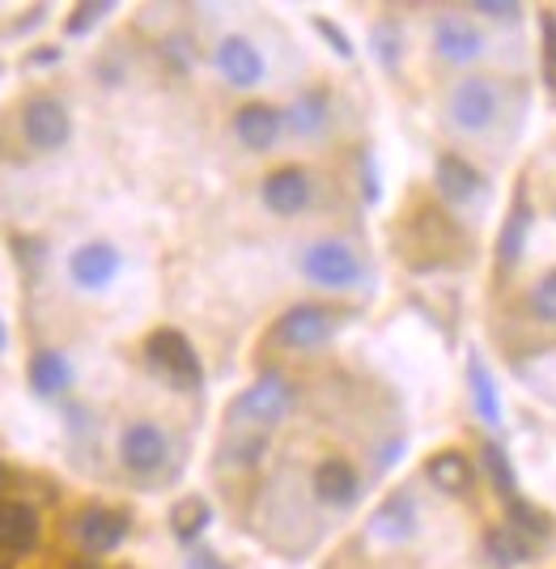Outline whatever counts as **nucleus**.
Here are the masks:
<instances>
[{
  "label": "nucleus",
  "mask_w": 556,
  "mask_h": 569,
  "mask_svg": "<svg viewBox=\"0 0 556 569\" xmlns=\"http://www.w3.org/2000/svg\"><path fill=\"white\" fill-rule=\"evenodd\" d=\"M209 519H213V510H209V501H200V498H183L170 510V527H174L179 540H195V536L209 527Z\"/></svg>",
  "instance_id": "5701e85b"
},
{
  "label": "nucleus",
  "mask_w": 556,
  "mask_h": 569,
  "mask_svg": "<svg viewBox=\"0 0 556 569\" xmlns=\"http://www.w3.org/2000/svg\"><path fill=\"white\" fill-rule=\"evenodd\" d=\"M527 234H532V204H527V196L518 191V200H514V209H509L506 226H502V238H497V260L506 263V268L523 260Z\"/></svg>",
  "instance_id": "a211bd4d"
},
{
  "label": "nucleus",
  "mask_w": 556,
  "mask_h": 569,
  "mask_svg": "<svg viewBox=\"0 0 556 569\" xmlns=\"http://www.w3.org/2000/svg\"><path fill=\"white\" fill-rule=\"evenodd\" d=\"M315 30H319V34H323V39H327V43H332V48L340 51V56H344V60L353 56V48H348V39H344V30H336V26H332V22H323V18H319V22H315Z\"/></svg>",
  "instance_id": "c756f323"
},
{
  "label": "nucleus",
  "mask_w": 556,
  "mask_h": 569,
  "mask_svg": "<svg viewBox=\"0 0 556 569\" xmlns=\"http://www.w3.org/2000/svg\"><path fill=\"white\" fill-rule=\"evenodd\" d=\"M509 519H514V531L518 536H535V540H548L553 536V519L544 510H535L532 501L514 498L509 501Z\"/></svg>",
  "instance_id": "b1692460"
},
{
  "label": "nucleus",
  "mask_w": 556,
  "mask_h": 569,
  "mask_svg": "<svg viewBox=\"0 0 556 569\" xmlns=\"http://www.w3.org/2000/svg\"><path fill=\"white\" fill-rule=\"evenodd\" d=\"M188 569H225V566H221V561L213 557V552H195L192 566H188Z\"/></svg>",
  "instance_id": "473e14b6"
},
{
  "label": "nucleus",
  "mask_w": 556,
  "mask_h": 569,
  "mask_svg": "<svg viewBox=\"0 0 556 569\" xmlns=\"http://www.w3.org/2000/svg\"><path fill=\"white\" fill-rule=\"evenodd\" d=\"M437 191L451 204H467V200L481 196V170L472 167V162H463V158H455V153H446V158H437Z\"/></svg>",
  "instance_id": "dca6fc26"
},
{
  "label": "nucleus",
  "mask_w": 556,
  "mask_h": 569,
  "mask_svg": "<svg viewBox=\"0 0 556 569\" xmlns=\"http://www.w3.org/2000/svg\"><path fill=\"white\" fill-rule=\"evenodd\" d=\"M302 272H306V281L323 284V289H348V284L362 281V260L353 256L348 242L323 238V242H315V247H306Z\"/></svg>",
  "instance_id": "20e7f679"
},
{
  "label": "nucleus",
  "mask_w": 556,
  "mask_h": 569,
  "mask_svg": "<svg viewBox=\"0 0 556 569\" xmlns=\"http://www.w3.org/2000/svg\"><path fill=\"white\" fill-rule=\"evenodd\" d=\"M323 116H327V98L306 94V98H297V102H293L290 123L297 128V132H319V128H323Z\"/></svg>",
  "instance_id": "a878e982"
},
{
  "label": "nucleus",
  "mask_w": 556,
  "mask_h": 569,
  "mask_svg": "<svg viewBox=\"0 0 556 569\" xmlns=\"http://www.w3.org/2000/svg\"><path fill=\"white\" fill-rule=\"evenodd\" d=\"M234 132H239V141L246 149H272V141L281 137V111H272L264 102H251V107H242L239 116H234Z\"/></svg>",
  "instance_id": "2eb2a0df"
},
{
  "label": "nucleus",
  "mask_w": 556,
  "mask_h": 569,
  "mask_svg": "<svg viewBox=\"0 0 556 569\" xmlns=\"http://www.w3.org/2000/svg\"><path fill=\"white\" fill-rule=\"evenodd\" d=\"M264 204L276 217L302 213V209L311 204V179H306V170H297V167L272 170L264 179Z\"/></svg>",
  "instance_id": "1a4fd4ad"
},
{
  "label": "nucleus",
  "mask_w": 556,
  "mask_h": 569,
  "mask_svg": "<svg viewBox=\"0 0 556 569\" xmlns=\"http://www.w3.org/2000/svg\"><path fill=\"white\" fill-rule=\"evenodd\" d=\"M69 382H73V366L64 361L60 353H34L30 361V387L39 391V396H60V391H69Z\"/></svg>",
  "instance_id": "6ab92c4d"
},
{
  "label": "nucleus",
  "mask_w": 556,
  "mask_h": 569,
  "mask_svg": "<svg viewBox=\"0 0 556 569\" xmlns=\"http://www.w3.org/2000/svg\"><path fill=\"white\" fill-rule=\"evenodd\" d=\"M336 332V315L323 307H293L281 323H276V340L290 345V349H315L327 336Z\"/></svg>",
  "instance_id": "423d86ee"
},
{
  "label": "nucleus",
  "mask_w": 556,
  "mask_h": 569,
  "mask_svg": "<svg viewBox=\"0 0 556 569\" xmlns=\"http://www.w3.org/2000/svg\"><path fill=\"white\" fill-rule=\"evenodd\" d=\"M502 116V90L488 77H467L451 90V119L463 132H488Z\"/></svg>",
  "instance_id": "7ed1b4c3"
},
{
  "label": "nucleus",
  "mask_w": 556,
  "mask_h": 569,
  "mask_svg": "<svg viewBox=\"0 0 556 569\" xmlns=\"http://www.w3.org/2000/svg\"><path fill=\"white\" fill-rule=\"evenodd\" d=\"M429 480H434L442 493H467L472 489V463L459 451H442L429 459Z\"/></svg>",
  "instance_id": "412c9836"
},
{
  "label": "nucleus",
  "mask_w": 556,
  "mask_h": 569,
  "mask_svg": "<svg viewBox=\"0 0 556 569\" xmlns=\"http://www.w3.org/2000/svg\"><path fill=\"white\" fill-rule=\"evenodd\" d=\"M484 468H488V476H493V485H497V493L506 501L518 498V480H514V468H509L506 451L497 447V442H488L484 447Z\"/></svg>",
  "instance_id": "393cba45"
},
{
  "label": "nucleus",
  "mask_w": 556,
  "mask_h": 569,
  "mask_svg": "<svg viewBox=\"0 0 556 569\" xmlns=\"http://www.w3.org/2000/svg\"><path fill=\"white\" fill-rule=\"evenodd\" d=\"M315 498L323 506H353V501L362 498V480L353 472V463H344V459H323L315 468Z\"/></svg>",
  "instance_id": "f8f14e48"
},
{
  "label": "nucleus",
  "mask_w": 556,
  "mask_h": 569,
  "mask_svg": "<svg viewBox=\"0 0 556 569\" xmlns=\"http://www.w3.org/2000/svg\"><path fill=\"white\" fill-rule=\"evenodd\" d=\"M69 268H73V281L81 289H102V284L115 281V272H120V251L111 242H85V247L73 251Z\"/></svg>",
  "instance_id": "9b49d317"
},
{
  "label": "nucleus",
  "mask_w": 556,
  "mask_h": 569,
  "mask_svg": "<svg viewBox=\"0 0 556 569\" xmlns=\"http://www.w3.org/2000/svg\"><path fill=\"white\" fill-rule=\"evenodd\" d=\"M22 128H26V141L34 149H60L69 141L73 123H69V111L55 102V98H30L22 111Z\"/></svg>",
  "instance_id": "39448f33"
},
{
  "label": "nucleus",
  "mask_w": 556,
  "mask_h": 569,
  "mask_svg": "<svg viewBox=\"0 0 556 569\" xmlns=\"http://www.w3.org/2000/svg\"><path fill=\"white\" fill-rule=\"evenodd\" d=\"M77 536H81V545L90 548V552H111V548L123 545V536H128V519H123L120 510H85L81 519H77Z\"/></svg>",
  "instance_id": "ddd939ff"
},
{
  "label": "nucleus",
  "mask_w": 556,
  "mask_h": 569,
  "mask_svg": "<svg viewBox=\"0 0 556 569\" xmlns=\"http://www.w3.org/2000/svg\"><path fill=\"white\" fill-rule=\"evenodd\" d=\"M218 69L230 86L251 90V86H260V81H264V56L251 48L246 39L230 34V39H221V48H218Z\"/></svg>",
  "instance_id": "9d476101"
},
{
  "label": "nucleus",
  "mask_w": 556,
  "mask_h": 569,
  "mask_svg": "<svg viewBox=\"0 0 556 569\" xmlns=\"http://www.w3.org/2000/svg\"><path fill=\"white\" fill-rule=\"evenodd\" d=\"M472 9L484 13V18H497V22H502V18H518V4H497V0H476Z\"/></svg>",
  "instance_id": "7c9ffc66"
},
{
  "label": "nucleus",
  "mask_w": 556,
  "mask_h": 569,
  "mask_svg": "<svg viewBox=\"0 0 556 569\" xmlns=\"http://www.w3.org/2000/svg\"><path fill=\"white\" fill-rule=\"evenodd\" d=\"M0 489H9V472L4 468H0Z\"/></svg>",
  "instance_id": "72a5a7b5"
},
{
  "label": "nucleus",
  "mask_w": 556,
  "mask_h": 569,
  "mask_svg": "<svg viewBox=\"0 0 556 569\" xmlns=\"http://www.w3.org/2000/svg\"><path fill=\"white\" fill-rule=\"evenodd\" d=\"M532 310H535V319L556 323V272H548V277L532 289Z\"/></svg>",
  "instance_id": "bb28decb"
},
{
  "label": "nucleus",
  "mask_w": 556,
  "mask_h": 569,
  "mask_svg": "<svg viewBox=\"0 0 556 569\" xmlns=\"http://www.w3.org/2000/svg\"><path fill=\"white\" fill-rule=\"evenodd\" d=\"M539 30H544V81L548 90H556V13H544Z\"/></svg>",
  "instance_id": "cd10ccee"
},
{
  "label": "nucleus",
  "mask_w": 556,
  "mask_h": 569,
  "mask_svg": "<svg viewBox=\"0 0 556 569\" xmlns=\"http://www.w3.org/2000/svg\"><path fill=\"white\" fill-rule=\"evenodd\" d=\"M145 357L149 370L158 379H166L174 391H195L204 382V370H200V357H195L192 340L174 328H162L145 340Z\"/></svg>",
  "instance_id": "f03ea898"
},
{
  "label": "nucleus",
  "mask_w": 556,
  "mask_h": 569,
  "mask_svg": "<svg viewBox=\"0 0 556 569\" xmlns=\"http://www.w3.org/2000/svg\"><path fill=\"white\" fill-rule=\"evenodd\" d=\"M412 531H416V506H412L408 493H395V498L378 506V515H374V536L378 540L400 545V540H408Z\"/></svg>",
  "instance_id": "f3484780"
},
{
  "label": "nucleus",
  "mask_w": 556,
  "mask_h": 569,
  "mask_svg": "<svg viewBox=\"0 0 556 569\" xmlns=\"http://www.w3.org/2000/svg\"><path fill=\"white\" fill-rule=\"evenodd\" d=\"M120 455H123V468H132V472L141 476L158 472L166 463V433L158 426H149V421H137V426L123 429Z\"/></svg>",
  "instance_id": "0eeeda50"
},
{
  "label": "nucleus",
  "mask_w": 556,
  "mask_h": 569,
  "mask_svg": "<svg viewBox=\"0 0 556 569\" xmlns=\"http://www.w3.org/2000/svg\"><path fill=\"white\" fill-rule=\"evenodd\" d=\"M374 43H378L383 64H395V30H391V26H378V30H374Z\"/></svg>",
  "instance_id": "2f4dec72"
},
{
  "label": "nucleus",
  "mask_w": 556,
  "mask_h": 569,
  "mask_svg": "<svg viewBox=\"0 0 556 569\" xmlns=\"http://www.w3.org/2000/svg\"><path fill=\"white\" fill-rule=\"evenodd\" d=\"M34 540H39V515L26 501H0V548L30 552Z\"/></svg>",
  "instance_id": "4468645a"
},
{
  "label": "nucleus",
  "mask_w": 556,
  "mask_h": 569,
  "mask_svg": "<svg viewBox=\"0 0 556 569\" xmlns=\"http://www.w3.org/2000/svg\"><path fill=\"white\" fill-rule=\"evenodd\" d=\"M293 408V387L281 375L255 379L239 400L230 403V433H267Z\"/></svg>",
  "instance_id": "f257e3e1"
},
{
  "label": "nucleus",
  "mask_w": 556,
  "mask_h": 569,
  "mask_svg": "<svg viewBox=\"0 0 556 569\" xmlns=\"http://www.w3.org/2000/svg\"><path fill=\"white\" fill-rule=\"evenodd\" d=\"M434 48H437V56L451 60V64H472L484 51V34L467 22V18H459V13H446V18L434 26Z\"/></svg>",
  "instance_id": "6e6552de"
},
{
  "label": "nucleus",
  "mask_w": 556,
  "mask_h": 569,
  "mask_svg": "<svg viewBox=\"0 0 556 569\" xmlns=\"http://www.w3.org/2000/svg\"><path fill=\"white\" fill-rule=\"evenodd\" d=\"M0 345H4V332H0Z\"/></svg>",
  "instance_id": "f704fd0d"
},
{
  "label": "nucleus",
  "mask_w": 556,
  "mask_h": 569,
  "mask_svg": "<svg viewBox=\"0 0 556 569\" xmlns=\"http://www.w3.org/2000/svg\"><path fill=\"white\" fill-rule=\"evenodd\" d=\"M467 382H472V400H476V412H481L484 426H502V400H497V382L484 370L481 357L467 361Z\"/></svg>",
  "instance_id": "aec40b11"
},
{
  "label": "nucleus",
  "mask_w": 556,
  "mask_h": 569,
  "mask_svg": "<svg viewBox=\"0 0 556 569\" xmlns=\"http://www.w3.org/2000/svg\"><path fill=\"white\" fill-rule=\"evenodd\" d=\"M484 548H488V557H493V566L497 569H514V566H523V561H532V545H527L514 527H497V531H488Z\"/></svg>",
  "instance_id": "4be33fe9"
},
{
  "label": "nucleus",
  "mask_w": 556,
  "mask_h": 569,
  "mask_svg": "<svg viewBox=\"0 0 556 569\" xmlns=\"http://www.w3.org/2000/svg\"><path fill=\"white\" fill-rule=\"evenodd\" d=\"M102 13H111V4H107V0H102V4H77L73 18H69V34H81V30H90V26H94Z\"/></svg>",
  "instance_id": "c85d7f7f"
}]
</instances>
